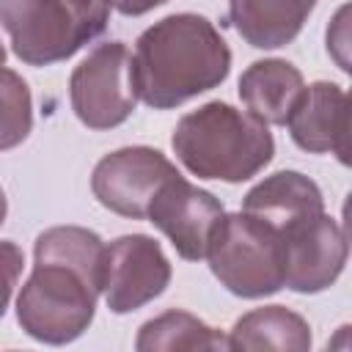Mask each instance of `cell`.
Wrapping results in <instances>:
<instances>
[{"label": "cell", "mask_w": 352, "mask_h": 352, "mask_svg": "<svg viewBox=\"0 0 352 352\" xmlns=\"http://www.w3.org/2000/svg\"><path fill=\"white\" fill-rule=\"evenodd\" d=\"M107 19L110 0H0V25L28 66L72 58L104 33Z\"/></svg>", "instance_id": "3957f363"}, {"label": "cell", "mask_w": 352, "mask_h": 352, "mask_svg": "<svg viewBox=\"0 0 352 352\" xmlns=\"http://www.w3.org/2000/svg\"><path fill=\"white\" fill-rule=\"evenodd\" d=\"M223 214H226L223 204L209 190L190 184L179 173L157 190L146 217L148 223H154V228H160L170 239V245L182 258L198 261L206 256L209 239Z\"/></svg>", "instance_id": "9c48e42d"}, {"label": "cell", "mask_w": 352, "mask_h": 352, "mask_svg": "<svg viewBox=\"0 0 352 352\" xmlns=\"http://www.w3.org/2000/svg\"><path fill=\"white\" fill-rule=\"evenodd\" d=\"M135 349L140 352H165V349H228V341L187 311H165L148 319L138 338Z\"/></svg>", "instance_id": "e0dca14e"}, {"label": "cell", "mask_w": 352, "mask_h": 352, "mask_svg": "<svg viewBox=\"0 0 352 352\" xmlns=\"http://www.w3.org/2000/svg\"><path fill=\"white\" fill-rule=\"evenodd\" d=\"M162 3H168V0H110V6L116 11H121L124 16H140V14H146Z\"/></svg>", "instance_id": "ffe728a7"}, {"label": "cell", "mask_w": 352, "mask_h": 352, "mask_svg": "<svg viewBox=\"0 0 352 352\" xmlns=\"http://www.w3.org/2000/svg\"><path fill=\"white\" fill-rule=\"evenodd\" d=\"M6 212H8V204H6V192H3V187H0V226H3V220H6Z\"/></svg>", "instance_id": "44dd1931"}, {"label": "cell", "mask_w": 352, "mask_h": 352, "mask_svg": "<svg viewBox=\"0 0 352 352\" xmlns=\"http://www.w3.org/2000/svg\"><path fill=\"white\" fill-rule=\"evenodd\" d=\"M305 82L300 69L280 58H267L250 63L239 77V99L248 113L264 124L286 126Z\"/></svg>", "instance_id": "5bb4252c"}, {"label": "cell", "mask_w": 352, "mask_h": 352, "mask_svg": "<svg viewBox=\"0 0 352 352\" xmlns=\"http://www.w3.org/2000/svg\"><path fill=\"white\" fill-rule=\"evenodd\" d=\"M231 69V50L201 14H170L143 30L132 52L138 99L154 110H170L217 88Z\"/></svg>", "instance_id": "6da1fadb"}, {"label": "cell", "mask_w": 352, "mask_h": 352, "mask_svg": "<svg viewBox=\"0 0 352 352\" xmlns=\"http://www.w3.org/2000/svg\"><path fill=\"white\" fill-rule=\"evenodd\" d=\"M242 212L253 214L256 220L286 236L294 228L319 217L324 212V198L314 179L297 170H278L245 195Z\"/></svg>", "instance_id": "7c38bea8"}, {"label": "cell", "mask_w": 352, "mask_h": 352, "mask_svg": "<svg viewBox=\"0 0 352 352\" xmlns=\"http://www.w3.org/2000/svg\"><path fill=\"white\" fill-rule=\"evenodd\" d=\"M99 289L72 267L36 261L30 278L16 297V319L22 330L44 344H69L94 322Z\"/></svg>", "instance_id": "5b68a950"}, {"label": "cell", "mask_w": 352, "mask_h": 352, "mask_svg": "<svg viewBox=\"0 0 352 352\" xmlns=\"http://www.w3.org/2000/svg\"><path fill=\"white\" fill-rule=\"evenodd\" d=\"M346 264V234L324 212L283 236V286L316 294L336 283Z\"/></svg>", "instance_id": "30bf717a"}, {"label": "cell", "mask_w": 352, "mask_h": 352, "mask_svg": "<svg viewBox=\"0 0 352 352\" xmlns=\"http://www.w3.org/2000/svg\"><path fill=\"white\" fill-rule=\"evenodd\" d=\"M316 0H228V22L256 50H278L297 38Z\"/></svg>", "instance_id": "4fadbf2b"}, {"label": "cell", "mask_w": 352, "mask_h": 352, "mask_svg": "<svg viewBox=\"0 0 352 352\" xmlns=\"http://www.w3.org/2000/svg\"><path fill=\"white\" fill-rule=\"evenodd\" d=\"M170 283V261L160 242L146 234H126L104 245L102 294L113 314H129L151 302Z\"/></svg>", "instance_id": "ba28073f"}, {"label": "cell", "mask_w": 352, "mask_h": 352, "mask_svg": "<svg viewBox=\"0 0 352 352\" xmlns=\"http://www.w3.org/2000/svg\"><path fill=\"white\" fill-rule=\"evenodd\" d=\"M36 261H55L85 275L102 294V270H104V242L99 234L80 226H52L38 234L33 248Z\"/></svg>", "instance_id": "2e32d148"}, {"label": "cell", "mask_w": 352, "mask_h": 352, "mask_svg": "<svg viewBox=\"0 0 352 352\" xmlns=\"http://www.w3.org/2000/svg\"><path fill=\"white\" fill-rule=\"evenodd\" d=\"M173 176H179V170L162 151L148 146H126L96 162L91 190L104 209L121 217L143 220L157 190Z\"/></svg>", "instance_id": "52a82bcc"}, {"label": "cell", "mask_w": 352, "mask_h": 352, "mask_svg": "<svg viewBox=\"0 0 352 352\" xmlns=\"http://www.w3.org/2000/svg\"><path fill=\"white\" fill-rule=\"evenodd\" d=\"M22 267H25L22 248L11 239H0V319L11 302V294H14V286L22 275Z\"/></svg>", "instance_id": "d6986e66"}, {"label": "cell", "mask_w": 352, "mask_h": 352, "mask_svg": "<svg viewBox=\"0 0 352 352\" xmlns=\"http://www.w3.org/2000/svg\"><path fill=\"white\" fill-rule=\"evenodd\" d=\"M204 258L236 297L256 300L283 286V236L248 212L220 217Z\"/></svg>", "instance_id": "277c9868"}, {"label": "cell", "mask_w": 352, "mask_h": 352, "mask_svg": "<svg viewBox=\"0 0 352 352\" xmlns=\"http://www.w3.org/2000/svg\"><path fill=\"white\" fill-rule=\"evenodd\" d=\"M228 349H311V327L308 322L283 308V305H264L242 319L228 333Z\"/></svg>", "instance_id": "9a60e30c"}, {"label": "cell", "mask_w": 352, "mask_h": 352, "mask_svg": "<svg viewBox=\"0 0 352 352\" xmlns=\"http://www.w3.org/2000/svg\"><path fill=\"white\" fill-rule=\"evenodd\" d=\"M292 140L311 154H336L349 162V99L336 82H314L302 88L289 121Z\"/></svg>", "instance_id": "8fae6325"}, {"label": "cell", "mask_w": 352, "mask_h": 352, "mask_svg": "<svg viewBox=\"0 0 352 352\" xmlns=\"http://www.w3.org/2000/svg\"><path fill=\"white\" fill-rule=\"evenodd\" d=\"M170 146L179 162L198 179L231 184L253 179L275 154L267 124L226 102H206L182 116Z\"/></svg>", "instance_id": "7a4b0ae2"}, {"label": "cell", "mask_w": 352, "mask_h": 352, "mask_svg": "<svg viewBox=\"0 0 352 352\" xmlns=\"http://www.w3.org/2000/svg\"><path fill=\"white\" fill-rule=\"evenodd\" d=\"M6 63V47H3V41H0V66Z\"/></svg>", "instance_id": "7402d4cb"}, {"label": "cell", "mask_w": 352, "mask_h": 352, "mask_svg": "<svg viewBox=\"0 0 352 352\" xmlns=\"http://www.w3.org/2000/svg\"><path fill=\"white\" fill-rule=\"evenodd\" d=\"M74 116L88 129H113L124 124L138 102L132 82V55L124 41L99 44L69 80Z\"/></svg>", "instance_id": "8992f818"}, {"label": "cell", "mask_w": 352, "mask_h": 352, "mask_svg": "<svg viewBox=\"0 0 352 352\" xmlns=\"http://www.w3.org/2000/svg\"><path fill=\"white\" fill-rule=\"evenodd\" d=\"M33 129V99L28 82L0 66V151L19 146Z\"/></svg>", "instance_id": "ac0fdd59"}]
</instances>
